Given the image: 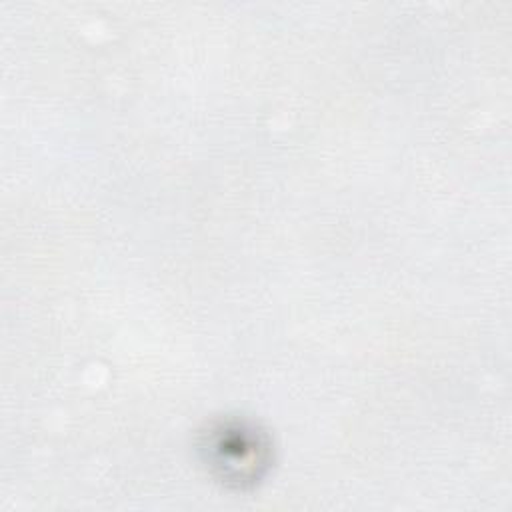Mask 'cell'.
<instances>
[{
  "instance_id": "cell-1",
  "label": "cell",
  "mask_w": 512,
  "mask_h": 512,
  "mask_svg": "<svg viewBox=\"0 0 512 512\" xmlns=\"http://www.w3.org/2000/svg\"><path fill=\"white\" fill-rule=\"evenodd\" d=\"M206 454L226 482L240 486L260 478L268 462V444L254 426L222 424L208 434Z\"/></svg>"
}]
</instances>
